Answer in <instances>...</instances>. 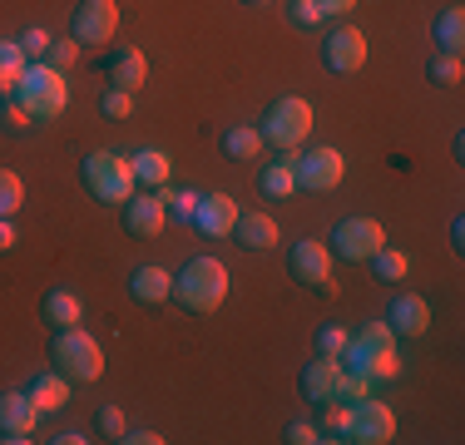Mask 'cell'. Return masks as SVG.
Masks as SVG:
<instances>
[{
    "mask_svg": "<svg viewBox=\"0 0 465 445\" xmlns=\"http://www.w3.org/2000/svg\"><path fill=\"white\" fill-rule=\"evenodd\" d=\"M371 267H376V282H406V272H411V258H406L401 248H376L371 258H367Z\"/></svg>",
    "mask_w": 465,
    "mask_h": 445,
    "instance_id": "cell-26",
    "label": "cell"
},
{
    "mask_svg": "<svg viewBox=\"0 0 465 445\" xmlns=\"http://www.w3.org/2000/svg\"><path fill=\"white\" fill-rule=\"evenodd\" d=\"M347 341H351L347 327H322V331H317V356H337V361H341Z\"/></svg>",
    "mask_w": 465,
    "mask_h": 445,
    "instance_id": "cell-35",
    "label": "cell"
},
{
    "mask_svg": "<svg viewBox=\"0 0 465 445\" xmlns=\"http://www.w3.org/2000/svg\"><path fill=\"white\" fill-rule=\"evenodd\" d=\"M159 198H163V213H169V222H193V208H198L193 188H169V183H163Z\"/></svg>",
    "mask_w": 465,
    "mask_h": 445,
    "instance_id": "cell-30",
    "label": "cell"
},
{
    "mask_svg": "<svg viewBox=\"0 0 465 445\" xmlns=\"http://www.w3.org/2000/svg\"><path fill=\"white\" fill-rule=\"evenodd\" d=\"M129 169H134V183L163 188V183H169V173H173V163H169V153H163V149H139V153H129Z\"/></svg>",
    "mask_w": 465,
    "mask_h": 445,
    "instance_id": "cell-21",
    "label": "cell"
},
{
    "mask_svg": "<svg viewBox=\"0 0 465 445\" xmlns=\"http://www.w3.org/2000/svg\"><path fill=\"white\" fill-rule=\"evenodd\" d=\"M347 440H357V445H386V440H396V410L386 406V400H376V396L351 400V430H347Z\"/></svg>",
    "mask_w": 465,
    "mask_h": 445,
    "instance_id": "cell-8",
    "label": "cell"
},
{
    "mask_svg": "<svg viewBox=\"0 0 465 445\" xmlns=\"http://www.w3.org/2000/svg\"><path fill=\"white\" fill-rule=\"evenodd\" d=\"M15 242H20L15 222H10V218H0V252H10V248H15Z\"/></svg>",
    "mask_w": 465,
    "mask_h": 445,
    "instance_id": "cell-42",
    "label": "cell"
},
{
    "mask_svg": "<svg viewBox=\"0 0 465 445\" xmlns=\"http://www.w3.org/2000/svg\"><path fill=\"white\" fill-rule=\"evenodd\" d=\"M341 366L357 376H367V381H396L401 376V356H396V331L381 321H361L357 337L347 341V351H341Z\"/></svg>",
    "mask_w": 465,
    "mask_h": 445,
    "instance_id": "cell-1",
    "label": "cell"
},
{
    "mask_svg": "<svg viewBox=\"0 0 465 445\" xmlns=\"http://www.w3.org/2000/svg\"><path fill=\"white\" fill-rule=\"evenodd\" d=\"M5 124H10V129H30V109H25V104H20V99H15V94H10V99H5Z\"/></svg>",
    "mask_w": 465,
    "mask_h": 445,
    "instance_id": "cell-40",
    "label": "cell"
},
{
    "mask_svg": "<svg viewBox=\"0 0 465 445\" xmlns=\"http://www.w3.org/2000/svg\"><path fill=\"white\" fill-rule=\"evenodd\" d=\"M40 426V406L30 391H0V440L5 445H30Z\"/></svg>",
    "mask_w": 465,
    "mask_h": 445,
    "instance_id": "cell-11",
    "label": "cell"
},
{
    "mask_svg": "<svg viewBox=\"0 0 465 445\" xmlns=\"http://www.w3.org/2000/svg\"><path fill=\"white\" fill-rule=\"evenodd\" d=\"M223 153L228 159H258L262 153V129H248V124L228 129L223 134Z\"/></svg>",
    "mask_w": 465,
    "mask_h": 445,
    "instance_id": "cell-28",
    "label": "cell"
},
{
    "mask_svg": "<svg viewBox=\"0 0 465 445\" xmlns=\"http://www.w3.org/2000/svg\"><path fill=\"white\" fill-rule=\"evenodd\" d=\"M287 440H292V445H317V440H322V430H317L312 420H292V426H287Z\"/></svg>",
    "mask_w": 465,
    "mask_h": 445,
    "instance_id": "cell-39",
    "label": "cell"
},
{
    "mask_svg": "<svg viewBox=\"0 0 465 445\" xmlns=\"http://www.w3.org/2000/svg\"><path fill=\"white\" fill-rule=\"evenodd\" d=\"M322 5V15H347V10H357V0H317Z\"/></svg>",
    "mask_w": 465,
    "mask_h": 445,
    "instance_id": "cell-44",
    "label": "cell"
},
{
    "mask_svg": "<svg viewBox=\"0 0 465 445\" xmlns=\"http://www.w3.org/2000/svg\"><path fill=\"white\" fill-rule=\"evenodd\" d=\"M232 222H238V203L228 193H198L193 208V228L203 238H232Z\"/></svg>",
    "mask_w": 465,
    "mask_h": 445,
    "instance_id": "cell-13",
    "label": "cell"
},
{
    "mask_svg": "<svg viewBox=\"0 0 465 445\" xmlns=\"http://www.w3.org/2000/svg\"><path fill=\"white\" fill-rule=\"evenodd\" d=\"M292 173H297V188H307V193H327V188L341 183L347 159H341L331 143H317V149H307V153L292 159Z\"/></svg>",
    "mask_w": 465,
    "mask_h": 445,
    "instance_id": "cell-7",
    "label": "cell"
},
{
    "mask_svg": "<svg viewBox=\"0 0 465 445\" xmlns=\"http://www.w3.org/2000/svg\"><path fill=\"white\" fill-rule=\"evenodd\" d=\"M94 426H99V436H109V440H124L129 420H124V410H119V406H104V410L94 416Z\"/></svg>",
    "mask_w": 465,
    "mask_h": 445,
    "instance_id": "cell-36",
    "label": "cell"
},
{
    "mask_svg": "<svg viewBox=\"0 0 465 445\" xmlns=\"http://www.w3.org/2000/svg\"><path fill=\"white\" fill-rule=\"evenodd\" d=\"M287 267H292V277L302 287H322L331 277V248H327V242H317V238H302L292 248V258H287Z\"/></svg>",
    "mask_w": 465,
    "mask_h": 445,
    "instance_id": "cell-14",
    "label": "cell"
},
{
    "mask_svg": "<svg viewBox=\"0 0 465 445\" xmlns=\"http://www.w3.org/2000/svg\"><path fill=\"white\" fill-rule=\"evenodd\" d=\"M337 391H341V361L337 356H317V361H307L302 366V396L307 400H337Z\"/></svg>",
    "mask_w": 465,
    "mask_h": 445,
    "instance_id": "cell-17",
    "label": "cell"
},
{
    "mask_svg": "<svg viewBox=\"0 0 465 445\" xmlns=\"http://www.w3.org/2000/svg\"><path fill=\"white\" fill-rule=\"evenodd\" d=\"M430 40H436L440 50L460 54V50H465V10H460V5L440 10V15H436V25H430Z\"/></svg>",
    "mask_w": 465,
    "mask_h": 445,
    "instance_id": "cell-24",
    "label": "cell"
},
{
    "mask_svg": "<svg viewBox=\"0 0 465 445\" xmlns=\"http://www.w3.org/2000/svg\"><path fill=\"white\" fill-rule=\"evenodd\" d=\"M54 35L50 30H25V35H20V50L30 54V60H40V54H45V44H50Z\"/></svg>",
    "mask_w": 465,
    "mask_h": 445,
    "instance_id": "cell-38",
    "label": "cell"
},
{
    "mask_svg": "<svg viewBox=\"0 0 465 445\" xmlns=\"http://www.w3.org/2000/svg\"><path fill=\"white\" fill-rule=\"evenodd\" d=\"M258 188L268 198H292L297 193V173H292V159H278V163H268L258 178Z\"/></svg>",
    "mask_w": 465,
    "mask_h": 445,
    "instance_id": "cell-27",
    "label": "cell"
},
{
    "mask_svg": "<svg viewBox=\"0 0 465 445\" xmlns=\"http://www.w3.org/2000/svg\"><path fill=\"white\" fill-rule=\"evenodd\" d=\"M450 242H456V248H465V222H460V218L450 222Z\"/></svg>",
    "mask_w": 465,
    "mask_h": 445,
    "instance_id": "cell-45",
    "label": "cell"
},
{
    "mask_svg": "<svg viewBox=\"0 0 465 445\" xmlns=\"http://www.w3.org/2000/svg\"><path fill=\"white\" fill-rule=\"evenodd\" d=\"M381 242H386V228L376 218H341L337 228H331V252L347 258V262H367Z\"/></svg>",
    "mask_w": 465,
    "mask_h": 445,
    "instance_id": "cell-10",
    "label": "cell"
},
{
    "mask_svg": "<svg viewBox=\"0 0 465 445\" xmlns=\"http://www.w3.org/2000/svg\"><path fill=\"white\" fill-rule=\"evenodd\" d=\"M426 74L436 84H446V89H456L465 80V64H460V54H450V50H436L430 54V64H426Z\"/></svg>",
    "mask_w": 465,
    "mask_h": 445,
    "instance_id": "cell-31",
    "label": "cell"
},
{
    "mask_svg": "<svg viewBox=\"0 0 465 445\" xmlns=\"http://www.w3.org/2000/svg\"><path fill=\"white\" fill-rule=\"evenodd\" d=\"M129 292H134L143 307H159L173 297V272L159 262H143V267H134V277H129Z\"/></svg>",
    "mask_w": 465,
    "mask_h": 445,
    "instance_id": "cell-18",
    "label": "cell"
},
{
    "mask_svg": "<svg viewBox=\"0 0 465 445\" xmlns=\"http://www.w3.org/2000/svg\"><path fill=\"white\" fill-rule=\"evenodd\" d=\"M119 35V0H80L70 15V40L80 44H109Z\"/></svg>",
    "mask_w": 465,
    "mask_h": 445,
    "instance_id": "cell-9",
    "label": "cell"
},
{
    "mask_svg": "<svg viewBox=\"0 0 465 445\" xmlns=\"http://www.w3.org/2000/svg\"><path fill=\"white\" fill-rule=\"evenodd\" d=\"M173 297L183 312H218L228 297V267L218 258H188L173 272Z\"/></svg>",
    "mask_w": 465,
    "mask_h": 445,
    "instance_id": "cell-2",
    "label": "cell"
},
{
    "mask_svg": "<svg viewBox=\"0 0 465 445\" xmlns=\"http://www.w3.org/2000/svg\"><path fill=\"white\" fill-rule=\"evenodd\" d=\"M50 356H54V371H60L70 386H74V381L90 386V381H99V376H104V347H99V341H94L84 327H60V337H54Z\"/></svg>",
    "mask_w": 465,
    "mask_h": 445,
    "instance_id": "cell-3",
    "label": "cell"
},
{
    "mask_svg": "<svg viewBox=\"0 0 465 445\" xmlns=\"http://www.w3.org/2000/svg\"><path fill=\"white\" fill-rule=\"evenodd\" d=\"M232 232H238V242L248 252H262V248H272V242L282 238L278 232V222H272L268 213H238V222H232Z\"/></svg>",
    "mask_w": 465,
    "mask_h": 445,
    "instance_id": "cell-20",
    "label": "cell"
},
{
    "mask_svg": "<svg viewBox=\"0 0 465 445\" xmlns=\"http://www.w3.org/2000/svg\"><path fill=\"white\" fill-rule=\"evenodd\" d=\"M163 222H169V213H163L159 188H149V193H134V198L124 203V228L134 232V238H159Z\"/></svg>",
    "mask_w": 465,
    "mask_h": 445,
    "instance_id": "cell-15",
    "label": "cell"
},
{
    "mask_svg": "<svg viewBox=\"0 0 465 445\" xmlns=\"http://www.w3.org/2000/svg\"><path fill=\"white\" fill-rule=\"evenodd\" d=\"M40 60H45L50 70H60V74H64V70H70L74 60H80V40H50Z\"/></svg>",
    "mask_w": 465,
    "mask_h": 445,
    "instance_id": "cell-33",
    "label": "cell"
},
{
    "mask_svg": "<svg viewBox=\"0 0 465 445\" xmlns=\"http://www.w3.org/2000/svg\"><path fill=\"white\" fill-rule=\"evenodd\" d=\"M312 134V104L302 94H282L268 109V124H262V143H278V149H297Z\"/></svg>",
    "mask_w": 465,
    "mask_h": 445,
    "instance_id": "cell-6",
    "label": "cell"
},
{
    "mask_svg": "<svg viewBox=\"0 0 465 445\" xmlns=\"http://www.w3.org/2000/svg\"><path fill=\"white\" fill-rule=\"evenodd\" d=\"M129 109H134V94H129V89H104V94H99V114L104 119H129Z\"/></svg>",
    "mask_w": 465,
    "mask_h": 445,
    "instance_id": "cell-34",
    "label": "cell"
},
{
    "mask_svg": "<svg viewBox=\"0 0 465 445\" xmlns=\"http://www.w3.org/2000/svg\"><path fill=\"white\" fill-rule=\"evenodd\" d=\"M242 5H268V0H242Z\"/></svg>",
    "mask_w": 465,
    "mask_h": 445,
    "instance_id": "cell-46",
    "label": "cell"
},
{
    "mask_svg": "<svg viewBox=\"0 0 465 445\" xmlns=\"http://www.w3.org/2000/svg\"><path fill=\"white\" fill-rule=\"evenodd\" d=\"M84 183H90V193L109 208H124L129 198H134V188H139L129 159L114 153V149H94L90 159H84Z\"/></svg>",
    "mask_w": 465,
    "mask_h": 445,
    "instance_id": "cell-5",
    "label": "cell"
},
{
    "mask_svg": "<svg viewBox=\"0 0 465 445\" xmlns=\"http://www.w3.org/2000/svg\"><path fill=\"white\" fill-rule=\"evenodd\" d=\"M20 203H25V183H20V173L0 169V218H15Z\"/></svg>",
    "mask_w": 465,
    "mask_h": 445,
    "instance_id": "cell-32",
    "label": "cell"
},
{
    "mask_svg": "<svg viewBox=\"0 0 465 445\" xmlns=\"http://www.w3.org/2000/svg\"><path fill=\"white\" fill-rule=\"evenodd\" d=\"M15 99L30 109V119H40V124H45V119H60L64 114V104H70V84H64V74L50 70L45 60H30L25 74H20Z\"/></svg>",
    "mask_w": 465,
    "mask_h": 445,
    "instance_id": "cell-4",
    "label": "cell"
},
{
    "mask_svg": "<svg viewBox=\"0 0 465 445\" xmlns=\"http://www.w3.org/2000/svg\"><path fill=\"white\" fill-rule=\"evenodd\" d=\"M50 440H54V445H84V440H90V436H84L80 426H64L60 436H50Z\"/></svg>",
    "mask_w": 465,
    "mask_h": 445,
    "instance_id": "cell-43",
    "label": "cell"
},
{
    "mask_svg": "<svg viewBox=\"0 0 465 445\" xmlns=\"http://www.w3.org/2000/svg\"><path fill=\"white\" fill-rule=\"evenodd\" d=\"M124 445H163L159 430H124Z\"/></svg>",
    "mask_w": 465,
    "mask_h": 445,
    "instance_id": "cell-41",
    "label": "cell"
},
{
    "mask_svg": "<svg viewBox=\"0 0 465 445\" xmlns=\"http://www.w3.org/2000/svg\"><path fill=\"white\" fill-rule=\"evenodd\" d=\"M25 64H30V54L20 50V40H0V99H10L20 89Z\"/></svg>",
    "mask_w": 465,
    "mask_h": 445,
    "instance_id": "cell-23",
    "label": "cell"
},
{
    "mask_svg": "<svg viewBox=\"0 0 465 445\" xmlns=\"http://www.w3.org/2000/svg\"><path fill=\"white\" fill-rule=\"evenodd\" d=\"M322 5L317 0H292V25H302V30H312V25H322Z\"/></svg>",
    "mask_w": 465,
    "mask_h": 445,
    "instance_id": "cell-37",
    "label": "cell"
},
{
    "mask_svg": "<svg viewBox=\"0 0 465 445\" xmlns=\"http://www.w3.org/2000/svg\"><path fill=\"white\" fill-rule=\"evenodd\" d=\"M30 400L40 406V416H50V410H64L70 406V381H64L60 371H45L30 381Z\"/></svg>",
    "mask_w": 465,
    "mask_h": 445,
    "instance_id": "cell-22",
    "label": "cell"
},
{
    "mask_svg": "<svg viewBox=\"0 0 465 445\" xmlns=\"http://www.w3.org/2000/svg\"><path fill=\"white\" fill-rule=\"evenodd\" d=\"M80 317H84V302L74 292L54 287V292L45 297V321H50V327H80Z\"/></svg>",
    "mask_w": 465,
    "mask_h": 445,
    "instance_id": "cell-25",
    "label": "cell"
},
{
    "mask_svg": "<svg viewBox=\"0 0 465 445\" xmlns=\"http://www.w3.org/2000/svg\"><path fill=\"white\" fill-rule=\"evenodd\" d=\"M322 60L331 74H357L361 64H367V35H361L357 25H337L322 44Z\"/></svg>",
    "mask_w": 465,
    "mask_h": 445,
    "instance_id": "cell-12",
    "label": "cell"
},
{
    "mask_svg": "<svg viewBox=\"0 0 465 445\" xmlns=\"http://www.w3.org/2000/svg\"><path fill=\"white\" fill-rule=\"evenodd\" d=\"M386 327L396 331V337H420V331L430 327V302L416 292H401L391 307H386Z\"/></svg>",
    "mask_w": 465,
    "mask_h": 445,
    "instance_id": "cell-16",
    "label": "cell"
},
{
    "mask_svg": "<svg viewBox=\"0 0 465 445\" xmlns=\"http://www.w3.org/2000/svg\"><path fill=\"white\" fill-rule=\"evenodd\" d=\"M317 430H322V440H347V430H351V406L347 400H322Z\"/></svg>",
    "mask_w": 465,
    "mask_h": 445,
    "instance_id": "cell-29",
    "label": "cell"
},
{
    "mask_svg": "<svg viewBox=\"0 0 465 445\" xmlns=\"http://www.w3.org/2000/svg\"><path fill=\"white\" fill-rule=\"evenodd\" d=\"M109 80L134 94V89L149 80V60H143V50H134V44H119V50L109 54Z\"/></svg>",
    "mask_w": 465,
    "mask_h": 445,
    "instance_id": "cell-19",
    "label": "cell"
}]
</instances>
